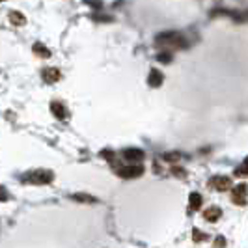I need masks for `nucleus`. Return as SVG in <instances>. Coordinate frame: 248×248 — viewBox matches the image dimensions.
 Wrapping results in <instances>:
<instances>
[{
    "mask_svg": "<svg viewBox=\"0 0 248 248\" xmlns=\"http://www.w3.org/2000/svg\"><path fill=\"white\" fill-rule=\"evenodd\" d=\"M155 43L161 47V49H185L188 47V41L183 34L179 32H162L155 37Z\"/></svg>",
    "mask_w": 248,
    "mask_h": 248,
    "instance_id": "1",
    "label": "nucleus"
},
{
    "mask_svg": "<svg viewBox=\"0 0 248 248\" xmlns=\"http://www.w3.org/2000/svg\"><path fill=\"white\" fill-rule=\"evenodd\" d=\"M54 179V174L50 170H34L23 175L25 183H32V185H49Z\"/></svg>",
    "mask_w": 248,
    "mask_h": 248,
    "instance_id": "2",
    "label": "nucleus"
},
{
    "mask_svg": "<svg viewBox=\"0 0 248 248\" xmlns=\"http://www.w3.org/2000/svg\"><path fill=\"white\" fill-rule=\"evenodd\" d=\"M116 174L124 179H135L144 174V166L142 164H124V166L116 168Z\"/></svg>",
    "mask_w": 248,
    "mask_h": 248,
    "instance_id": "3",
    "label": "nucleus"
},
{
    "mask_svg": "<svg viewBox=\"0 0 248 248\" xmlns=\"http://www.w3.org/2000/svg\"><path fill=\"white\" fill-rule=\"evenodd\" d=\"M209 186L215 188V190H228V188H232V179L228 177V175H213L211 179H209Z\"/></svg>",
    "mask_w": 248,
    "mask_h": 248,
    "instance_id": "4",
    "label": "nucleus"
},
{
    "mask_svg": "<svg viewBox=\"0 0 248 248\" xmlns=\"http://www.w3.org/2000/svg\"><path fill=\"white\" fill-rule=\"evenodd\" d=\"M232 200H233L235 205H247V185H245V183H241V185H237L235 188H233Z\"/></svg>",
    "mask_w": 248,
    "mask_h": 248,
    "instance_id": "5",
    "label": "nucleus"
},
{
    "mask_svg": "<svg viewBox=\"0 0 248 248\" xmlns=\"http://www.w3.org/2000/svg\"><path fill=\"white\" fill-rule=\"evenodd\" d=\"M144 157H146V153L138 148H129L124 151V159L129 162H140L144 161Z\"/></svg>",
    "mask_w": 248,
    "mask_h": 248,
    "instance_id": "6",
    "label": "nucleus"
},
{
    "mask_svg": "<svg viewBox=\"0 0 248 248\" xmlns=\"http://www.w3.org/2000/svg\"><path fill=\"white\" fill-rule=\"evenodd\" d=\"M41 77H43V80H45L47 84H54V82L60 80L62 75H60V69H56V67H45Z\"/></svg>",
    "mask_w": 248,
    "mask_h": 248,
    "instance_id": "7",
    "label": "nucleus"
},
{
    "mask_svg": "<svg viewBox=\"0 0 248 248\" xmlns=\"http://www.w3.org/2000/svg\"><path fill=\"white\" fill-rule=\"evenodd\" d=\"M50 112L56 116V120H60V122H65L67 120V108L63 107L60 101H52L50 103Z\"/></svg>",
    "mask_w": 248,
    "mask_h": 248,
    "instance_id": "8",
    "label": "nucleus"
},
{
    "mask_svg": "<svg viewBox=\"0 0 248 248\" xmlns=\"http://www.w3.org/2000/svg\"><path fill=\"white\" fill-rule=\"evenodd\" d=\"M164 82V77H162V73L159 71V69H151L148 75V84L151 88H159Z\"/></svg>",
    "mask_w": 248,
    "mask_h": 248,
    "instance_id": "9",
    "label": "nucleus"
},
{
    "mask_svg": "<svg viewBox=\"0 0 248 248\" xmlns=\"http://www.w3.org/2000/svg\"><path fill=\"white\" fill-rule=\"evenodd\" d=\"M202 203H203L202 194H200V192H192L190 198H188V209H190V211H198L200 207H202Z\"/></svg>",
    "mask_w": 248,
    "mask_h": 248,
    "instance_id": "10",
    "label": "nucleus"
},
{
    "mask_svg": "<svg viewBox=\"0 0 248 248\" xmlns=\"http://www.w3.org/2000/svg\"><path fill=\"white\" fill-rule=\"evenodd\" d=\"M220 215H222L220 207L213 205V207H209V209H205V220H209V222H217V220L220 218Z\"/></svg>",
    "mask_w": 248,
    "mask_h": 248,
    "instance_id": "11",
    "label": "nucleus"
},
{
    "mask_svg": "<svg viewBox=\"0 0 248 248\" xmlns=\"http://www.w3.org/2000/svg\"><path fill=\"white\" fill-rule=\"evenodd\" d=\"M32 50H34V54H36V56H41V58H49L50 56V50L47 49L45 45H41V43H34Z\"/></svg>",
    "mask_w": 248,
    "mask_h": 248,
    "instance_id": "12",
    "label": "nucleus"
},
{
    "mask_svg": "<svg viewBox=\"0 0 248 248\" xmlns=\"http://www.w3.org/2000/svg\"><path fill=\"white\" fill-rule=\"evenodd\" d=\"M10 21H12L13 25L23 26L26 23V17L21 12H10Z\"/></svg>",
    "mask_w": 248,
    "mask_h": 248,
    "instance_id": "13",
    "label": "nucleus"
},
{
    "mask_svg": "<svg viewBox=\"0 0 248 248\" xmlns=\"http://www.w3.org/2000/svg\"><path fill=\"white\" fill-rule=\"evenodd\" d=\"M71 198H73L75 202H82V203H97V202H99L95 196H90V194H73Z\"/></svg>",
    "mask_w": 248,
    "mask_h": 248,
    "instance_id": "14",
    "label": "nucleus"
},
{
    "mask_svg": "<svg viewBox=\"0 0 248 248\" xmlns=\"http://www.w3.org/2000/svg\"><path fill=\"white\" fill-rule=\"evenodd\" d=\"M179 157H181V155H179V153H164V157H162V159H164V161H168V162H177L179 161Z\"/></svg>",
    "mask_w": 248,
    "mask_h": 248,
    "instance_id": "15",
    "label": "nucleus"
},
{
    "mask_svg": "<svg viewBox=\"0 0 248 248\" xmlns=\"http://www.w3.org/2000/svg\"><path fill=\"white\" fill-rule=\"evenodd\" d=\"M192 237H194V241H196V243H200V241L207 239V233H202L200 230H194V232H192Z\"/></svg>",
    "mask_w": 248,
    "mask_h": 248,
    "instance_id": "16",
    "label": "nucleus"
},
{
    "mask_svg": "<svg viewBox=\"0 0 248 248\" xmlns=\"http://www.w3.org/2000/svg\"><path fill=\"white\" fill-rule=\"evenodd\" d=\"M159 60H161L162 63H170L172 54H170V52H161V54H159Z\"/></svg>",
    "mask_w": 248,
    "mask_h": 248,
    "instance_id": "17",
    "label": "nucleus"
},
{
    "mask_svg": "<svg viewBox=\"0 0 248 248\" xmlns=\"http://www.w3.org/2000/svg\"><path fill=\"white\" fill-rule=\"evenodd\" d=\"M224 247H226L224 237H217V241H215V248H224Z\"/></svg>",
    "mask_w": 248,
    "mask_h": 248,
    "instance_id": "18",
    "label": "nucleus"
},
{
    "mask_svg": "<svg viewBox=\"0 0 248 248\" xmlns=\"http://www.w3.org/2000/svg\"><path fill=\"white\" fill-rule=\"evenodd\" d=\"M10 196H8V192H6V188H2L0 186V202H8Z\"/></svg>",
    "mask_w": 248,
    "mask_h": 248,
    "instance_id": "19",
    "label": "nucleus"
},
{
    "mask_svg": "<svg viewBox=\"0 0 248 248\" xmlns=\"http://www.w3.org/2000/svg\"><path fill=\"white\" fill-rule=\"evenodd\" d=\"M245 172H247V162H243V166L237 170V174H241V175H245Z\"/></svg>",
    "mask_w": 248,
    "mask_h": 248,
    "instance_id": "20",
    "label": "nucleus"
}]
</instances>
